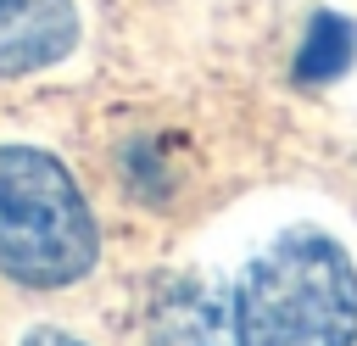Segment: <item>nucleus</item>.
Listing matches in <instances>:
<instances>
[{
    "instance_id": "nucleus-1",
    "label": "nucleus",
    "mask_w": 357,
    "mask_h": 346,
    "mask_svg": "<svg viewBox=\"0 0 357 346\" xmlns=\"http://www.w3.org/2000/svg\"><path fill=\"white\" fill-rule=\"evenodd\" d=\"M240 346H351L357 340V268L324 229L279 234L234 290Z\"/></svg>"
},
{
    "instance_id": "nucleus-2",
    "label": "nucleus",
    "mask_w": 357,
    "mask_h": 346,
    "mask_svg": "<svg viewBox=\"0 0 357 346\" xmlns=\"http://www.w3.org/2000/svg\"><path fill=\"white\" fill-rule=\"evenodd\" d=\"M100 257V234L73 173L39 145H0V273L61 290Z\"/></svg>"
},
{
    "instance_id": "nucleus-3",
    "label": "nucleus",
    "mask_w": 357,
    "mask_h": 346,
    "mask_svg": "<svg viewBox=\"0 0 357 346\" xmlns=\"http://www.w3.org/2000/svg\"><path fill=\"white\" fill-rule=\"evenodd\" d=\"M151 346H240L234 335V301L206 273H173L156 285L145 313Z\"/></svg>"
},
{
    "instance_id": "nucleus-4",
    "label": "nucleus",
    "mask_w": 357,
    "mask_h": 346,
    "mask_svg": "<svg viewBox=\"0 0 357 346\" xmlns=\"http://www.w3.org/2000/svg\"><path fill=\"white\" fill-rule=\"evenodd\" d=\"M78 45L73 0H0V78H28L67 61Z\"/></svg>"
},
{
    "instance_id": "nucleus-5",
    "label": "nucleus",
    "mask_w": 357,
    "mask_h": 346,
    "mask_svg": "<svg viewBox=\"0 0 357 346\" xmlns=\"http://www.w3.org/2000/svg\"><path fill=\"white\" fill-rule=\"evenodd\" d=\"M351 61H357V28H351L346 17H335V11H318V17L307 22V39H301L290 73H296V84H329V78H340Z\"/></svg>"
},
{
    "instance_id": "nucleus-6",
    "label": "nucleus",
    "mask_w": 357,
    "mask_h": 346,
    "mask_svg": "<svg viewBox=\"0 0 357 346\" xmlns=\"http://www.w3.org/2000/svg\"><path fill=\"white\" fill-rule=\"evenodd\" d=\"M22 346H84V340H73V335H61V329H28Z\"/></svg>"
}]
</instances>
